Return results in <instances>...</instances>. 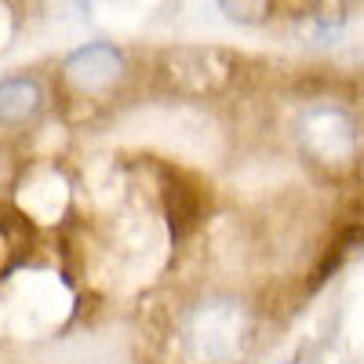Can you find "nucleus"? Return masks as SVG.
<instances>
[{
    "mask_svg": "<svg viewBox=\"0 0 364 364\" xmlns=\"http://www.w3.org/2000/svg\"><path fill=\"white\" fill-rule=\"evenodd\" d=\"M63 73L84 99H95V95H106L109 87H117L120 73H124V55L106 41H95V44L70 51L63 63Z\"/></svg>",
    "mask_w": 364,
    "mask_h": 364,
    "instance_id": "1",
    "label": "nucleus"
},
{
    "mask_svg": "<svg viewBox=\"0 0 364 364\" xmlns=\"http://www.w3.org/2000/svg\"><path fill=\"white\" fill-rule=\"evenodd\" d=\"M237 310L226 302H211V306H197L190 324H186V343L200 360H226L233 357L237 346Z\"/></svg>",
    "mask_w": 364,
    "mask_h": 364,
    "instance_id": "2",
    "label": "nucleus"
},
{
    "mask_svg": "<svg viewBox=\"0 0 364 364\" xmlns=\"http://www.w3.org/2000/svg\"><path fill=\"white\" fill-rule=\"evenodd\" d=\"M44 109V91L33 77L0 80V128H26Z\"/></svg>",
    "mask_w": 364,
    "mask_h": 364,
    "instance_id": "3",
    "label": "nucleus"
}]
</instances>
